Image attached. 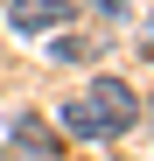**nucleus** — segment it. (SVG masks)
<instances>
[{
    "label": "nucleus",
    "mask_w": 154,
    "mask_h": 161,
    "mask_svg": "<svg viewBox=\"0 0 154 161\" xmlns=\"http://www.w3.org/2000/svg\"><path fill=\"white\" fill-rule=\"evenodd\" d=\"M133 84H119V77H98V84L84 91V98H63L56 105V119L77 133V140H119L126 126H133Z\"/></svg>",
    "instance_id": "obj_1"
},
{
    "label": "nucleus",
    "mask_w": 154,
    "mask_h": 161,
    "mask_svg": "<svg viewBox=\"0 0 154 161\" xmlns=\"http://www.w3.org/2000/svg\"><path fill=\"white\" fill-rule=\"evenodd\" d=\"M70 7H77V0H7V21L21 35H42V28H63Z\"/></svg>",
    "instance_id": "obj_2"
},
{
    "label": "nucleus",
    "mask_w": 154,
    "mask_h": 161,
    "mask_svg": "<svg viewBox=\"0 0 154 161\" xmlns=\"http://www.w3.org/2000/svg\"><path fill=\"white\" fill-rule=\"evenodd\" d=\"M14 147L28 154V161H56V140H49L35 119H14Z\"/></svg>",
    "instance_id": "obj_3"
},
{
    "label": "nucleus",
    "mask_w": 154,
    "mask_h": 161,
    "mask_svg": "<svg viewBox=\"0 0 154 161\" xmlns=\"http://www.w3.org/2000/svg\"><path fill=\"white\" fill-rule=\"evenodd\" d=\"M56 63H84V56H98V49L84 42V35H56V49H49Z\"/></svg>",
    "instance_id": "obj_4"
},
{
    "label": "nucleus",
    "mask_w": 154,
    "mask_h": 161,
    "mask_svg": "<svg viewBox=\"0 0 154 161\" xmlns=\"http://www.w3.org/2000/svg\"><path fill=\"white\" fill-rule=\"evenodd\" d=\"M98 14H112V21H126V7H133V0H91Z\"/></svg>",
    "instance_id": "obj_5"
},
{
    "label": "nucleus",
    "mask_w": 154,
    "mask_h": 161,
    "mask_svg": "<svg viewBox=\"0 0 154 161\" xmlns=\"http://www.w3.org/2000/svg\"><path fill=\"white\" fill-rule=\"evenodd\" d=\"M147 112H154V105H147Z\"/></svg>",
    "instance_id": "obj_6"
}]
</instances>
